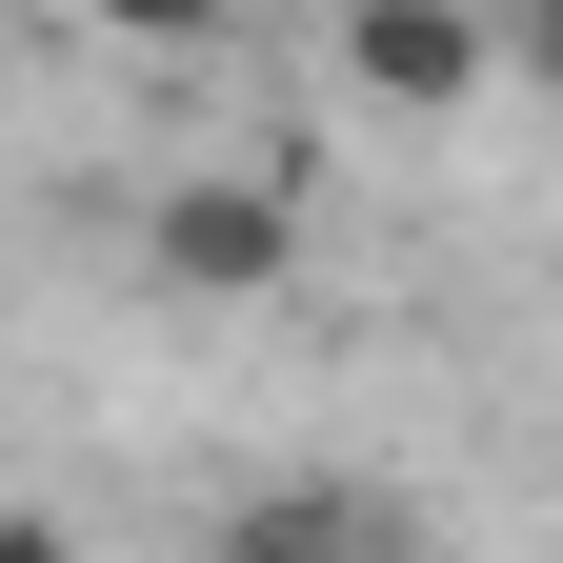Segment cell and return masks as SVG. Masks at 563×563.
Instances as JSON below:
<instances>
[{"instance_id":"1","label":"cell","mask_w":563,"mask_h":563,"mask_svg":"<svg viewBox=\"0 0 563 563\" xmlns=\"http://www.w3.org/2000/svg\"><path fill=\"white\" fill-rule=\"evenodd\" d=\"M141 262L181 282V302H262V282H302V162H181L141 201Z\"/></svg>"},{"instance_id":"2","label":"cell","mask_w":563,"mask_h":563,"mask_svg":"<svg viewBox=\"0 0 563 563\" xmlns=\"http://www.w3.org/2000/svg\"><path fill=\"white\" fill-rule=\"evenodd\" d=\"M342 81L402 101V121H443V101L504 81V21H483V0H342Z\"/></svg>"},{"instance_id":"3","label":"cell","mask_w":563,"mask_h":563,"mask_svg":"<svg viewBox=\"0 0 563 563\" xmlns=\"http://www.w3.org/2000/svg\"><path fill=\"white\" fill-rule=\"evenodd\" d=\"M201 563H383V523H363V483H242Z\"/></svg>"},{"instance_id":"4","label":"cell","mask_w":563,"mask_h":563,"mask_svg":"<svg viewBox=\"0 0 563 563\" xmlns=\"http://www.w3.org/2000/svg\"><path fill=\"white\" fill-rule=\"evenodd\" d=\"M504 60H523L543 101H563V0H523V21H504Z\"/></svg>"},{"instance_id":"5","label":"cell","mask_w":563,"mask_h":563,"mask_svg":"<svg viewBox=\"0 0 563 563\" xmlns=\"http://www.w3.org/2000/svg\"><path fill=\"white\" fill-rule=\"evenodd\" d=\"M0 563H60V523H41V504H0Z\"/></svg>"}]
</instances>
